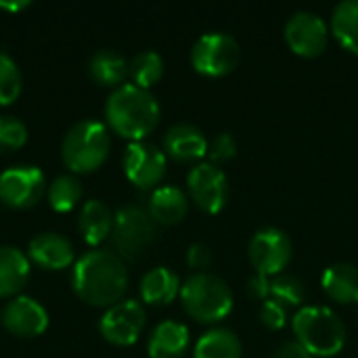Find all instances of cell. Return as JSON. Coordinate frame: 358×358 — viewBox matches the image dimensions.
<instances>
[{
  "label": "cell",
  "mask_w": 358,
  "mask_h": 358,
  "mask_svg": "<svg viewBox=\"0 0 358 358\" xmlns=\"http://www.w3.org/2000/svg\"><path fill=\"white\" fill-rule=\"evenodd\" d=\"M241 61V44L233 34L227 31H206L191 48V63L203 76H224L231 73Z\"/></svg>",
  "instance_id": "obj_7"
},
{
  "label": "cell",
  "mask_w": 358,
  "mask_h": 358,
  "mask_svg": "<svg viewBox=\"0 0 358 358\" xmlns=\"http://www.w3.org/2000/svg\"><path fill=\"white\" fill-rule=\"evenodd\" d=\"M329 27L344 48L358 55V0H340L331 10Z\"/></svg>",
  "instance_id": "obj_25"
},
{
  "label": "cell",
  "mask_w": 358,
  "mask_h": 358,
  "mask_svg": "<svg viewBox=\"0 0 358 358\" xmlns=\"http://www.w3.org/2000/svg\"><path fill=\"white\" fill-rule=\"evenodd\" d=\"M27 258L40 268L61 271L76 262V252L69 239L59 233H40L29 241Z\"/></svg>",
  "instance_id": "obj_16"
},
{
  "label": "cell",
  "mask_w": 358,
  "mask_h": 358,
  "mask_svg": "<svg viewBox=\"0 0 358 358\" xmlns=\"http://www.w3.org/2000/svg\"><path fill=\"white\" fill-rule=\"evenodd\" d=\"M113 218L115 214L109 210L107 203L99 199H90L82 206L80 218H78V229L88 245H99L107 237H111L113 231Z\"/></svg>",
  "instance_id": "obj_21"
},
{
  "label": "cell",
  "mask_w": 358,
  "mask_h": 358,
  "mask_svg": "<svg viewBox=\"0 0 358 358\" xmlns=\"http://www.w3.org/2000/svg\"><path fill=\"white\" fill-rule=\"evenodd\" d=\"M191 336L185 323L166 319L151 329L147 350L151 358H182L189 348Z\"/></svg>",
  "instance_id": "obj_17"
},
{
  "label": "cell",
  "mask_w": 358,
  "mask_h": 358,
  "mask_svg": "<svg viewBox=\"0 0 358 358\" xmlns=\"http://www.w3.org/2000/svg\"><path fill=\"white\" fill-rule=\"evenodd\" d=\"M147 210L157 224H176L187 216L189 197L180 187L162 185L151 191Z\"/></svg>",
  "instance_id": "obj_18"
},
{
  "label": "cell",
  "mask_w": 358,
  "mask_h": 358,
  "mask_svg": "<svg viewBox=\"0 0 358 358\" xmlns=\"http://www.w3.org/2000/svg\"><path fill=\"white\" fill-rule=\"evenodd\" d=\"M208 138L203 130L191 122H178L164 134V153L180 164L197 162L208 153Z\"/></svg>",
  "instance_id": "obj_15"
},
{
  "label": "cell",
  "mask_w": 358,
  "mask_h": 358,
  "mask_svg": "<svg viewBox=\"0 0 358 358\" xmlns=\"http://www.w3.org/2000/svg\"><path fill=\"white\" fill-rule=\"evenodd\" d=\"M245 289H248L250 298L264 302L266 298H271V277H268V275H264V273L254 271V273L250 275V279H248Z\"/></svg>",
  "instance_id": "obj_34"
},
{
  "label": "cell",
  "mask_w": 358,
  "mask_h": 358,
  "mask_svg": "<svg viewBox=\"0 0 358 358\" xmlns=\"http://www.w3.org/2000/svg\"><path fill=\"white\" fill-rule=\"evenodd\" d=\"M23 78L15 59L0 50V105H10L21 94Z\"/></svg>",
  "instance_id": "obj_29"
},
{
  "label": "cell",
  "mask_w": 358,
  "mask_h": 358,
  "mask_svg": "<svg viewBox=\"0 0 358 358\" xmlns=\"http://www.w3.org/2000/svg\"><path fill=\"white\" fill-rule=\"evenodd\" d=\"M71 285L82 302L109 308L124 300L128 289V268L113 250L96 248L73 262Z\"/></svg>",
  "instance_id": "obj_1"
},
{
  "label": "cell",
  "mask_w": 358,
  "mask_h": 358,
  "mask_svg": "<svg viewBox=\"0 0 358 358\" xmlns=\"http://www.w3.org/2000/svg\"><path fill=\"white\" fill-rule=\"evenodd\" d=\"M237 153V138L233 132H218L210 143H208V155L212 164L229 162Z\"/></svg>",
  "instance_id": "obj_31"
},
{
  "label": "cell",
  "mask_w": 358,
  "mask_h": 358,
  "mask_svg": "<svg viewBox=\"0 0 358 358\" xmlns=\"http://www.w3.org/2000/svg\"><path fill=\"white\" fill-rule=\"evenodd\" d=\"M0 321L6 331L17 338H38L48 327V313L38 300L29 296H17L4 306Z\"/></svg>",
  "instance_id": "obj_14"
},
{
  "label": "cell",
  "mask_w": 358,
  "mask_h": 358,
  "mask_svg": "<svg viewBox=\"0 0 358 358\" xmlns=\"http://www.w3.org/2000/svg\"><path fill=\"white\" fill-rule=\"evenodd\" d=\"M46 191L44 172L36 166H13L0 174V201L13 210L36 206Z\"/></svg>",
  "instance_id": "obj_11"
},
{
  "label": "cell",
  "mask_w": 358,
  "mask_h": 358,
  "mask_svg": "<svg viewBox=\"0 0 358 358\" xmlns=\"http://www.w3.org/2000/svg\"><path fill=\"white\" fill-rule=\"evenodd\" d=\"M29 258L13 245L0 248V298H17L29 279Z\"/></svg>",
  "instance_id": "obj_19"
},
{
  "label": "cell",
  "mask_w": 358,
  "mask_h": 358,
  "mask_svg": "<svg viewBox=\"0 0 358 358\" xmlns=\"http://www.w3.org/2000/svg\"><path fill=\"white\" fill-rule=\"evenodd\" d=\"M157 237V222L149 210L136 203L122 206L113 218L111 241L122 260H138L153 245Z\"/></svg>",
  "instance_id": "obj_6"
},
{
  "label": "cell",
  "mask_w": 358,
  "mask_h": 358,
  "mask_svg": "<svg viewBox=\"0 0 358 358\" xmlns=\"http://www.w3.org/2000/svg\"><path fill=\"white\" fill-rule=\"evenodd\" d=\"M292 327L296 340L313 357H334L346 344V325L340 319V315L329 306H302L294 315Z\"/></svg>",
  "instance_id": "obj_3"
},
{
  "label": "cell",
  "mask_w": 358,
  "mask_h": 358,
  "mask_svg": "<svg viewBox=\"0 0 358 358\" xmlns=\"http://www.w3.org/2000/svg\"><path fill=\"white\" fill-rule=\"evenodd\" d=\"M241 340L233 329L212 327L195 342L193 358H241Z\"/></svg>",
  "instance_id": "obj_23"
},
{
  "label": "cell",
  "mask_w": 358,
  "mask_h": 358,
  "mask_svg": "<svg viewBox=\"0 0 358 358\" xmlns=\"http://www.w3.org/2000/svg\"><path fill=\"white\" fill-rule=\"evenodd\" d=\"M180 300L187 315L199 323H218L233 310L229 283L210 271L191 273L180 285Z\"/></svg>",
  "instance_id": "obj_4"
},
{
  "label": "cell",
  "mask_w": 358,
  "mask_h": 358,
  "mask_svg": "<svg viewBox=\"0 0 358 358\" xmlns=\"http://www.w3.org/2000/svg\"><path fill=\"white\" fill-rule=\"evenodd\" d=\"M82 182L73 174H61L48 185V203L55 212H71L82 199Z\"/></svg>",
  "instance_id": "obj_27"
},
{
  "label": "cell",
  "mask_w": 358,
  "mask_h": 358,
  "mask_svg": "<svg viewBox=\"0 0 358 358\" xmlns=\"http://www.w3.org/2000/svg\"><path fill=\"white\" fill-rule=\"evenodd\" d=\"M88 73L90 78L101 86H122L128 76V61L111 48L96 50L88 61Z\"/></svg>",
  "instance_id": "obj_24"
},
{
  "label": "cell",
  "mask_w": 358,
  "mask_h": 358,
  "mask_svg": "<svg viewBox=\"0 0 358 358\" xmlns=\"http://www.w3.org/2000/svg\"><path fill=\"white\" fill-rule=\"evenodd\" d=\"M271 298L279 300L281 304L289 306H302L306 300V287L304 281L294 273H279L271 277Z\"/></svg>",
  "instance_id": "obj_28"
},
{
  "label": "cell",
  "mask_w": 358,
  "mask_h": 358,
  "mask_svg": "<svg viewBox=\"0 0 358 358\" xmlns=\"http://www.w3.org/2000/svg\"><path fill=\"white\" fill-rule=\"evenodd\" d=\"M258 317H260V321H262L264 327H268V329H281L287 323V306L281 304L275 298H266L264 302H260Z\"/></svg>",
  "instance_id": "obj_32"
},
{
  "label": "cell",
  "mask_w": 358,
  "mask_h": 358,
  "mask_svg": "<svg viewBox=\"0 0 358 358\" xmlns=\"http://www.w3.org/2000/svg\"><path fill=\"white\" fill-rule=\"evenodd\" d=\"M212 260H214V254H212V250H210L208 243L197 241V243H191L189 245V250H187V264L191 268H195V273L206 271L212 264Z\"/></svg>",
  "instance_id": "obj_33"
},
{
  "label": "cell",
  "mask_w": 358,
  "mask_h": 358,
  "mask_svg": "<svg viewBox=\"0 0 358 358\" xmlns=\"http://www.w3.org/2000/svg\"><path fill=\"white\" fill-rule=\"evenodd\" d=\"M323 292L342 304L358 302V266L352 262H336L321 277Z\"/></svg>",
  "instance_id": "obj_20"
},
{
  "label": "cell",
  "mask_w": 358,
  "mask_h": 358,
  "mask_svg": "<svg viewBox=\"0 0 358 358\" xmlns=\"http://www.w3.org/2000/svg\"><path fill=\"white\" fill-rule=\"evenodd\" d=\"M180 279L168 266H155L141 279V298L145 304H170L180 296Z\"/></svg>",
  "instance_id": "obj_22"
},
{
  "label": "cell",
  "mask_w": 358,
  "mask_h": 358,
  "mask_svg": "<svg viewBox=\"0 0 358 358\" xmlns=\"http://www.w3.org/2000/svg\"><path fill=\"white\" fill-rule=\"evenodd\" d=\"M145 321H147L145 306L134 298H126V300H120L117 304L109 306L103 313V317L99 321V331L109 344L130 346L143 334Z\"/></svg>",
  "instance_id": "obj_10"
},
{
  "label": "cell",
  "mask_w": 358,
  "mask_h": 358,
  "mask_svg": "<svg viewBox=\"0 0 358 358\" xmlns=\"http://www.w3.org/2000/svg\"><path fill=\"white\" fill-rule=\"evenodd\" d=\"M248 254L254 271L275 277L283 273L289 264L294 256V245L285 231L277 227H262L252 235L248 243Z\"/></svg>",
  "instance_id": "obj_8"
},
{
  "label": "cell",
  "mask_w": 358,
  "mask_h": 358,
  "mask_svg": "<svg viewBox=\"0 0 358 358\" xmlns=\"http://www.w3.org/2000/svg\"><path fill=\"white\" fill-rule=\"evenodd\" d=\"M128 76L132 84L141 88H151L164 76V59L157 50H141L128 63Z\"/></svg>",
  "instance_id": "obj_26"
},
{
  "label": "cell",
  "mask_w": 358,
  "mask_h": 358,
  "mask_svg": "<svg viewBox=\"0 0 358 358\" xmlns=\"http://www.w3.org/2000/svg\"><path fill=\"white\" fill-rule=\"evenodd\" d=\"M109 149V128L99 120H82L67 130L61 145V155L71 172L86 174L105 164Z\"/></svg>",
  "instance_id": "obj_5"
},
{
  "label": "cell",
  "mask_w": 358,
  "mask_h": 358,
  "mask_svg": "<svg viewBox=\"0 0 358 358\" xmlns=\"http://www.w3.org/2000/svg\"><path fill=\"white\" fill-rule=\"evenodd\" d=\"M187 189L191 199L203 212L216 214L229 201V178L218 164L197 162L187 174Z\"/></svg>",
  "instance_id": "obj_9"
},
{
  "label": "cell",
  "mask_w": 358,
  "mask_h": 358,
  "mask_svg": "<svg viewBox=\"0 0 358 358\" xmlns=\"http://www.w3.org/2000/svg\"><path fill=\"white\" fill-rule=\"evenodd\" d=\"M166 153L149 141H134L126 147L124 172L138 189H157L166 174Z\"/></svg>",
  "instance_id": "obj_13"
},
{
  "label": "cell",
  "mask_w": 358,
  "mask_h": 358,
  "mask_svg": "<svg viewBox=\"0 0 358 358\" xmlns=\"http://www.w3.org/2000/svg\"><path fill=\"white\" fill-rule=\"evenodd\" d=\"M105 117L109 128L122 138L145 141L159 122V103L151 90L132 82L113 88L105 103Z\"/></svg>",
  "instance_id": "obj_2"
},
{
  "label": "cell",
  "mask_w": 358,
  "mask_h": 358,
  "mask_svg": "<svg viewBox=\"0 0 358 358\" xmlns=\"http://www.w3.org/2000/svg\"><path fill=\"white\" fill-rule=\"evenodd\" d=\"M27 143V126L15 115H0V153H10Z\"/></svg>",
  "instance_id": "obj_30"
},
{
  "label": "cell",
  "mask_w": 358,
  "mask_h": 358,
  "mask_svg": "<svg viewBox=\"0 0 358 358\" xmlns=\"http://www.w3.org/2000/svg\"><path fill=\"white\" fill-rule=\"evenodd\" d=\"M285 40L289 48L302 57H319L329 40L327 21L313 10H296L285 21Z\"/></svg>",
  "instance_id": "obj_12"
},
{
  "label": "cell",
  "mask_w": 358,
  "mask_h": 358,
  "mask_svg": "<svg viewBox=\"0 0 358 358\" xmlns=\"http://www.w3.org/2000/svg\"><path fill=\"white\" fill-rule=\"evenodd\" d=\"M273 358H315L298 340H287L283 342L277 350Z\"/></svg>",
  "instance_id": "obj_35"
},
{
  "label": "cell",
  "mask_w": 358,
  "mask_h": 358,
  "mask_svg": "<svg viewBox=\"0 0 358 358\" xmlns=\"http://www.w3.org/2000/svg\"><path fill=\"white\" fill-rule=\"evenodd\" d=\"M31 6V2L29 0H10V2H0V8L2 10H8V13H19V10H25V8H29Z\"/></svg>",
  "instance_id": "obj_36"
}]
</instances>
